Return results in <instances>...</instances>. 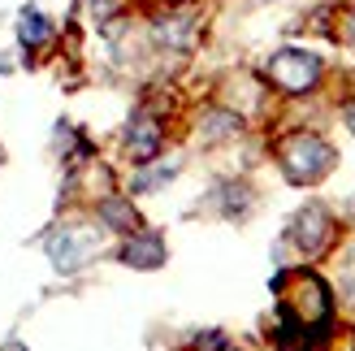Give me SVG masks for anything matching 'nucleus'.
Wrapping results in <instances>:
<instances>
[{
	"label": "nucleus",
	"instance_id": "obj_1",
	"mask_svg": "<svg viewBox=\"0 0 355 351\" xmlns=\"http://www.w3.org/2000/svg\"><path fill=\"white\" fill-rule=\"evenodd\" d=\"M273 291L282 295V317H286L291 325H299V329H321L334 317L329 286L316 273H308V269L277 273L273 277Z\"/></svg>",
	"mask_w": 355,
	"mask_h": 351
},
{
	"label": "nucleus",
	"instance_id": "obj_2",
	"mask_svg": "<svg viewBox=\"0 0 355 351\" xmlns=\"http://www.w3.org/2000/svg\"><path fill=\"white\" fill-rule=\"evenodd\" d=\"M277 161H282V173L295 182V187H312V182H321L325 173L334 169V148L325 144L321 135H308V130H299V135H286L277 144Z\"/></svg>",
	"mask_w": 355,
	"mask_h": 351
},
{
	"label": "nucleus",
	"instance_id": "obj_3",
	"mask_svg": "<svg viewBox=\"0 0 355 351\" xmlns=\"http://www.w3.org/2000/svg\"><path fill=\"white\" fill-rule=\"evenodd\" d=\"M96 256H100V230H92V225H61L48 239V260L57 273H78Z\"/></svg>",
	"mask_w": 355,
	"mask_h": 351
},
{
	"label": "nucleus",
	"instance_id": "obj_4",
	"mask_svg": "<svg viewBox=\"0 0 355 351\" xmlns=\"http://www.w3.org/2000/svg\"><path fill=\"white\" fill-rule=\"evenodd\" d=\"M269 78L291 96H304L321 83V57H312L304 48H282L269 57Z\"/></svg>",
	"mask_w": 355,
	"mask_h": 351
},
{
	"label": "nucleus",
	"instance_id": "obj_5",
	"mask_svg": "<svg viewBox=\"0 0 355 351\" xmlns=\"http://www.w3.org/2000/svg\"><path fill=\"white\" fill-rule=\"evenodd\" d=\"M291 243H295L304 256H321L329 243H334V217H329V208H325V204L299 208L295 221H291Z\"/></svg>",
	"mask_w": 355,
	"mask_h": 351
},
{
	"label": "nucleus",
	"instance_id": "obj_6",
	"mask_svg": "<svg viewBox=\"0 0 355 351\" xmlns=\"http://www.w3.org/2000/svg\"><path fill=\"white\" fill-rule=\"evenodd\" d=\"M117 260L130 265V269H161L165 265V243H161V234L135 230V234H126V243H121Z\"/></svg>",
	"mask_w": 355,
	"mask_h": 351
},
{
	"label": "nucleus",
	"instance_id": "obj_7",
	"mask_svg": "<svg viewBox=\"0 0 355 351\" xmlns=\"http://www.w3.org/2000/svg\"><path fill=\"white\" fill-rule=\"evenodd\" d=\"M126 152H130L135 165H152V161H156V152H161V126H156V117L139 113V117L130 121V130H126Z\"/></svg>",
	"mask_w": 355,
	"mask_h": 351
},
{
	"label": "nucleus",
	"instance_id": "obj_8",
	"mask_svg": "<svg viewBox=\"0 0 355 351\" xmlns=\"http://www.w3.org/2000/svg\"><path fill=\"white\" fill-rule=\"evenodd\" d=\"M152 40L161 48H191L195 44V17L191 13H173V17H156L152 22Z\"/></svg>",
	"mask_w": 355,
	"mask_h": 351
},
{
	"label": "nucleus",
	"instance_id": "obj_9",
	"mask_svg": "<svg viewBox=\"0 0 355 351\" xmlns=\"http://www.w3.org/2000/svg\"><path fill=\"white\" fill-rule=\"evenodd\" d=\"M100 221H104V230H117V234L144 230V221H139L135 204L121 200V196H104V200H100Z\"/></svg>",
	"mask_w": 355,
	"mask_h": 351
},
{
	"label": "nucleus",
	"instance_id": "obj_10",
	"mask_svg": "<svg viewBox=\"0 0 355 351\" xmlns=\"http://www.w3.org/2000/svg\"><path fill=\"white\" fill-rule=\"evenodd\" d=\"M17 40H22L26 48H40V44H48L52 40V22L35 9V5H26L22 13H17Z\"/></svg>",
	"mask_w": 355,
	"mask_h": 351
},
{
	"label": "nucleus",
	"instance_id": "obj_11",
	"mask_svg": "<svg viewBox=\"0 0 355 351\" xmlns=\"http://www.w3.org/2000/svg\"><path fill=\"white\" fill-rule=\"evenodd\" d=\"M200 126H204V139H234L243 130V117L239 113H225V109H208Z\"/></svg>",
	"mask_w": 355,
	"mask_h": 351
},
{
	"label": "nucleus",
	"instance_id": "obj_12",
	"mask_svg": "<svg viewBox=\"0 0 355 351\" xmlns=\"http://www.w3.org/2000/svg\"><path fill=\"white\" fill-rule=\"evenodd\" d=\"M195 351H230V339L221 329H204V334L195 339Z\"/></svg>",
	"mask_w": 355,
	"mask_h": 351
},
{
	"label": "nucleus",
	"instance_id": "obj_13",
	"mask_svg": "<svg viewBox=\"0 0 355 351\" xmlns=\"http://www.w3.org/2000/svg\"><path fill=\"white\" fill-rule=\"evenodd\" d=\"M347 126H351V130H355V100H351V104H347Z\"/></svg>",
	"mask_w": 355,
	"mask_h": 351
},
{
	"label": "nucleus",
	"instance_id": "obj_14",
	"mask_svg": "<svg viewBox=\"0 0 355 351\" xmlns=\"http://www.w3.org/2000/svg\"><path fill=\"white\" fill-rule=\"evenodd\" d=\"M5 351H26V347L22 343H5Z\"/></svg>",
	"mask_w": 355,
	"mask_h": 351
},
{
	"label": "nucleus",
	"instance_id": "obj_15",
	"mask_svg": "<svg viewBox=\"0 0 355 351\" xmlns=\"http://www.w3.org/2000/svg\"><path fill=\"white\" fill-rule=\"evenodd\" d=\"M351 35H355V17H351Z\"/></svg>",
	"mask_w": 355,
	"mask_h": 351
}]
</instances>
